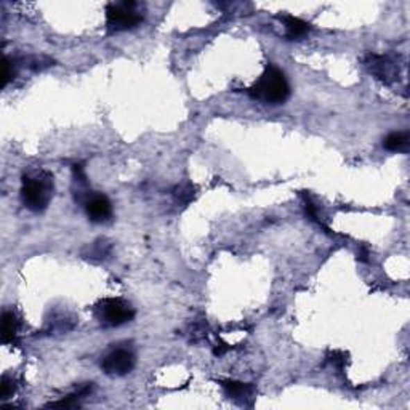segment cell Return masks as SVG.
Listing matches in <instances>:
<instances>
[{
	"mask_svg": "<svg viewBox=\"0 0 410 410\" xmlns=\"http://www.w3.org/2000/svg\"><path fill=\"white\" fill-rule=\"evenodd\" d=\"M383 146L388 151L393 153H406L409 149V133L406 132H396V133H389L388 137L383 142Z\"/></svg>",
	"mask_w": 410,
	"mask_h": 410,
	"instance_id": "cell-9",
	"label": "cell"
},
{
	"mask_svg": "<svg viewBox=\"0 0 410 410\" xmlns=\"http://www.w3.org/2000/svg\"><path fill=\"white\" fill-rule=\"evenodd\" d=\"M135 355L126 348H119L109 352V355L101 361V368L106 375H127L133 370L135 367Z\"/></svg>",
	"mask_w": 410,
	"mask_h": 410,
	"instance_id": "cell-5",
	"label": "cell"
},
{
	"mask_svg": "<svg viewBox=\"0 0 410 410\" xmlns=\"http://www.w3.org/2000/svg\"><path fill=\"white\" fill-rule=\"evenodd\" d=\"M248 95L264 105H282L290 96L287 77L279 67L268 66L255 84L248 88Z\"/></svg>",
	"mask_w": 410,
	"mask_h": 410,
	"instance_id": "cell-1",
	"label": "cell"
},
{
	"mask_svg": "<svg viewBox=\"0 0 410 410\" xmlns=\"http://www.w3.org/2000/svg\"><path fill=\"white\" fill-rule=\"evenodd\" d=\"M15 393V383L10 378L3 377L2 382H0V399H8Z\"/></svg>",
	"mask_w": 410,
	"mask_h": 410,
	"instance_id": "cell-12",
	"label": "cell"
},
{
	"mask_svg": "<svg viewBox=\"0 0 410 410\" xmlns=\"http://www.w3.org/2000/svg\"><path fill=\"white\" fill-rule=\"evenodd\" d=\"M18 332V319L12 311H3L2 314V341L10 343L15 340Z\"/></svg>",
	"mask_w": 410,
	"mask_h": 410,
	"instance_id": "cell-11",
	"label": "cell"
},
{
	"mask_svg": "<svg viewBox=\"0 0 410 410\" xmlns=\"http://www.w3.org/2000/svg\"><path fill=\"white\" fill-rule=\"evenodd\" d=\"M53 196V176L46 172L26 173L22 183L23 204L33 212H42Z\"/></svg>",
	"mask_w": 410,
	"mask_h": 410,
	"instance_id": "cell-2",
	"label": "cell"
},
{
	"mask_svg": "<svg viewBox=\"0 0 410 410\" xmlns=\"http://www.w3.org/2000/svg\"><path fill=\"white\" fill-rule=\"evenodd\" d=\"M221 386L226 391L228 396L232 398V399L250 398V394L253 393L252 385H247V383H241V382L225 380V382H221Z\"/></svg>",
	"mask_w": 410,
	"mask_h": 410,
	"instance_id": "cell-10",
	"label": "cell"
},
{
	"mask_svg": "<svg viewBox=\"0 0 410 410\" xmlns=\"http://www.w3.org/2000/svg\"><path fill=\"white\" fill-rule=\"evenodd\" d=\"M143 22V15L135 2L109 3L106 7V23L111 31L133 29Z\"/></svg>",
	"mask_w": 410,
	"mask_h": 410,
	"instance_id": "cell-4",
	"label": "cell"
},
{
	"mask_svg": "<svg viewBox=\"0 0 410 410\" xmlns=\"http://www.w3.org/2000/svg\"><path fill=\"white\" fill-rule=\"evenodd\" d=\"M366 65L372 74H375L383 82H391L396 79V63L389 60L388 56L368 55Z\"/></svg>",
	"mask_w": 410,
	"mask_h": 410,
	"instance_id": "cell-7",
	"label": "cell"
},
{
	"mask_svg": "<svg viewBox=\"0 0 410 410\" xmlns=\"http://www.w3.org/2000/svg\"><path fill=\"white\" fill-rule=\"evenodd\" d=\"M284 24L287 29L289 39H300L309 33L311 24L303 22V19L295 17H284Z\"/></svg>",
	"mask_w": 410,
	"mask_h": 410,
	"instance_id": "cell-8",
	"label": "cell"
},
{
	"mask_svg": "<svg viewBox=\"0 0 410 410\" xmlns=\"http://www.w3.org/2000/svg\"><path fill=\"white\" fill-rule=\"evenodd\" d=\"M85 212L93 223H105L112 216V204L106 196L93 194L85 200Z\"/></svg>",
	"mask_w": 410,
	"mask_h": 410,
	"instance_id": "cell-6",
	"label": "cell"
},
{
	"mask_svg": "<svg viewBox=\"0 0 410 410\" xmlns=\"http://www.w3.org/2000/svg\"><path fill=\"white\" fill-rule=\"evenodd\" d=\"M12 67H13L12 61H10L8 58H5L3 60V87L7 85L10 79H12V77L15 76V69H12Z\"/></svg>",
	"mask_w": 410,
	"mask_h": 410,
	"instance_id": "cell-13",
	"label": "cell"
},
{
	"mask_svg": "<svg viewBox=\"0 0 410 410\" xmlns=\"http://www.w3.org/2000/svg\"><path fill=\"white\" fill-rule=\"evenodd\" d=\"M95 314L103 325L117 327L130 323L135 318V309L122 298H105L95 306Z\"/></svg>",
	"mask_w": 410,
	"mask_h": 410,
	"instance_id": "cell-3",
	"label": "cell"
}]
</instances>
